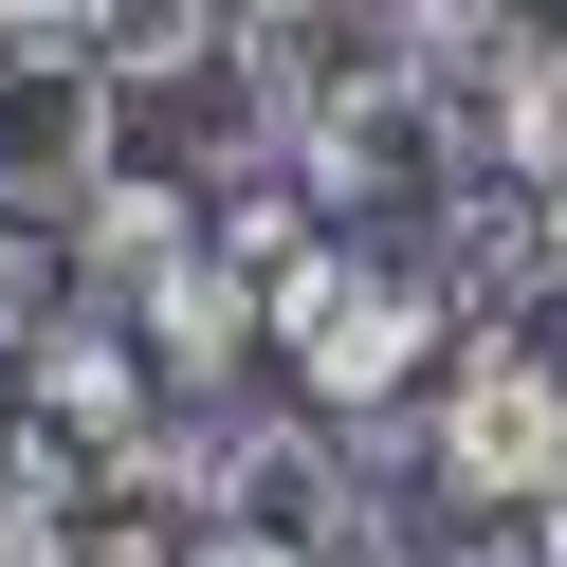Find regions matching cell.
Returning <instances> with one entry per match:
<instances>
[{
  "label": "cell",
  "instance_id": "obj_4",
  "mask_svg": "<svg viewBox=\"0 0 567 567\" xmlns=\"http://www.w3.org/2000/svg\"><path fill=\"white\" fill-rule=\"evenodd\" d=\"M128 111L147 92L111 55H55V38H0V220H74V202L128 184Z\"/></svg>",
  "mask_w": 567,
  "mask_h": 567
},
{
  "label": "cell",
  "instance_id": "obj_13",
  "mask_svg": "<svg viewBox=\"0 0 567 567\" xmlns=\"http://www.w3.org/2000/svg\"><path fill=\"white\" fill-rule=\"evenodd\" d=\"M530 567H567V476H549V494H530Z\"/></svg>",
  "mask_w": 567,
  "mask_h": 567
},
{
  "label": "cell",
  "instance_id": "obj_16",
  "mask_svg": "<svg viewBox=\"0 0 567 567\" xmlns=\"http://www.w3.org/2000/svg\"><path fill=\"white\" fill-rule=\"evenodd\" d=\"M549 19H567V0H549Z\"/></svg>",
  "mask_w": 567,
  "mask_h": 567
},
{
  "label": "cell",
  "instance_id": "obj_6",
  "mask_svg": "<svg viewBox=\"0 0 567 567\" xmlns=\"http://www.w3.org/2000/svg\"><path fill=\"white\" fill-rule=\"evenodd\" d=\"M384 55H403V0H238V74H257L275 147H293V111H330V92H367Z\"/></svg>",
  "mask_w": 567,
  "mask_h": 567
},
{
  "label": "cell",
  "instance_id": "obj_14",
  "mask_svg": "<svg viewBox=\"0 0 567 567\" xmlns=\"http://www.w3.org/2000/svg\"><path fill=\"white\" fill-rule=\"evenodd\" d=\"M549 311H567V202H549Z\"/></svg>",
  "mask_w": 567,
  "mask_h": 567
},
{
  "label": "cell",
  "instance_id": "obj_1",
  "mask_svg": "<svg viewBox=\"0 0 567 567\" xmlns=\"http://www.w3.org/2000/svg\"><path fill=\"white\" fill-rule=\"evenodd\" d=\"M440 348H457L440 275H421L403 238H367V220H330L293 275H275V384H293V403H330V421L421 403V384H440Z\"/></svg>",
  "mask_w": 567,
  "mask_h": 567
},
{
  "label": "cell",
  "instance_id": "obj_11",
  "mask_svg": "<svg viewBox=\"0 0 567 567\" xmlns=\"http://www.w3.org/2000/svg\"><path fill=\"white\" fill-rule=\"evenodd\" d=\"M202 549H220V530H184V513H147V494H92V530H74V549H55V567H202Z\"/></svg>",
  "mask_w": 567,
  "mask_h": 567
},
{
  "label": "cell",
  "instance_id": "obj_12",
  "mask_svg": "<svg viewBox=\"0 0 567 567\" xmlns=\"http://www.w3.org/2000/svg\"><path fill=\"white\" fill-rule=\"evenodd\" d=\"M202 567H330V549H293V530H220Z\"/></svg>",
  "mask_w": 567,
  "mask_h": 567
},
{
  "label": "cell",
  "instance_id": "obj_2",
  "mask_svg": "<svg viewBox=\"0 0 567 567\" xmlns=\"http://www.w3.org/2000/svg\"><path fill=\"white\" fill-rule=\"evenodd\" d=\"M293 165H311V202L330 220H367V238H403L440 184H476V92L457 74H421V55H384L367 92H330V111H293Z\"/></svg>",
  "mask_w": 567,
  "mask_h": 567
},
{
  "label": "cell",
  "instance_id": "obj_3",
  "mask_svg": "<svg viewBox=\"0 0 567 567\" xmlns=\"http://www.w3.org/2000/svg\"><path fill=\"white\" fill-rule=\"evenodd\" d=\"M421 440H440V476H476L494 513H530V494L567 476V348L549 330H457L440 348V384H421Z\"/></svg>",
  "mask_w": 567,
  "mask_h": 567
},
{
  "label": "cell",
  "instance_id": "obj_5",
  "mask_svg": "<svg viewBox=\"0 0 567 567\" xmlns=\"http://www.w3.org/2000/svg\"><path fill=\"white\" fill-rule=\"evenodd\" d=\"M19 403H38L74 457H128V440L165 421V348L128 330V311H55V330L19 348Z\"/></svg>",
  "mask_w": 567,
  "mask_h": 567
},
{
  "label": "cell",
  "instance_id": "obj_7",
  "mask_svg": "<svg viewBox=\"0 0 567 567\" xmlns=\"http://www.w3.org/2000/svg\"><path fill=\"white\" fill-rule=\"evenodd\" d=\"M202 257V184H165V165H128L111 202H74V311H128L147 330V293Z\"/></svg>",
  "mask_w": 567,
  "mask_h": 567
},
{
  "label": "cell",
  "instance_id": "obj_15",
  "mask_svg": "<svg viewBox=\"0 0 567 567\" xmlns=\"http://www.w3.org/2000/svg\"><path fill=\"white\" fill-rule=\"evenodd\" d=\"M0 403H19V367H0Z\"/></svg>",
  "mask_w": 567,
  "mask_h": 567
},
{
  "label": "cell",
  "instance_id": "obj_9",
  "mask_svg": "<svg viewBox=\"0 0 567 567\" xmlns=\"http://www.w3.org/2000/svg\"><path fill=\"white\" fill-rule=\"evenodd\" d=\"M476 147L513 165V184H549V202H567V19H549V38H530L513 74L476 92Z\"/></svg>",
  "mask_w": 567,
  "mask_h": 567
},
{
  "label": "cell",
  "instance_id": "obj_8",
  "mask_svg": "<svg viewBox=\"0 0 567 567\" xmlns=\"http://www.w3.org/2000/svg\"><path fill=\"white\" fill-rule=\"evenodd\" d=\"M92 494H111V476H92L38 403H0V567H55V549L92 530Z\"/></svg>",
  "mask_w": 567,
  "mask_h": 567
},
{
  "label": "cell",
  "instance_id": "obj_10",
  "mask_svg": "<svg viewBox=\"0 0 567 567\" xmlns=\"http://www.w3.org/2000/svg\"><path fill=\"white\" fill-rule=\"evenodd\" d=\"M530 38H549V0H403V55H421V74H457V92H494Z\"/></svg>",
  "mask_w": 567,
  "mask_h": 567
}]
</instances>
